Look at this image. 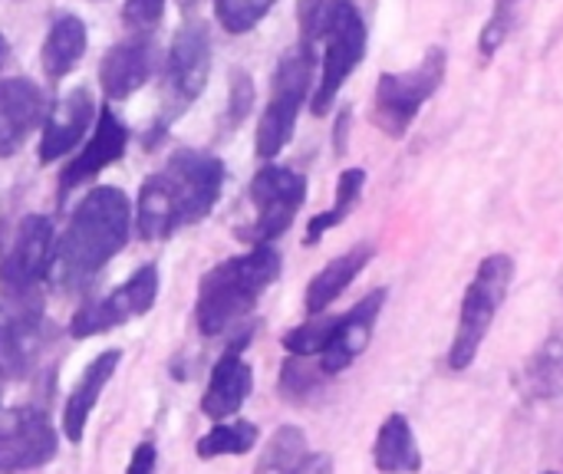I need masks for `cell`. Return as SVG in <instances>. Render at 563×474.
Returning a JSON list of instances; mask_svg holds the SVG:
<instances>
[{
  "label": "cell",
  "mask_w": 563,
  "mask_h": 474,
  "mask_svg": "<svg viewBox=\"0 0 563 474\" xmlns=\"http://www.w3.org/2000/svg\"><path fill=\"white\" fill-rule=\"evenodd\" d=\"M224 165L214 155L181 148L165 168L145 178L135 201V231L142 241H165L175 231L198 224L218 205Z\"/></svg>",
  "instance_id": "1"
},
{
  "label": "cell",
  "mask_w": 563,
  "mask_h": 474,
  "mask_svg": "<svg viewBox=\"0 0 563 474\" xmlns=\"http://www.w3.org/2000/svg\"><path fill=\"white\" fill-rule=\"evenodd\" d=\"M132 205L115 185L92 188L73 211L63 238L56 241L49 277L56 287H82L92 280L129 241Z\"/></svg>",
  "instance_id": "2"
},
{
  "label": "cell",
  "mask_w": 563,
  "mask_h": 474,
  "mask_svg": "<svg viewBox=\"0 0 563 474\" xmlns=\"http://www.w3.org/2000/svg\"><path fill=\"white\" fill-rule=\"evenodd\" d=\"M280 254L271 244H254L241 257H228L211 267L198 284L195 320L205 337H221L241 323L261 300V294L277 280Z\"/></svg>",
  "instance_id": "3"
},
{
  "label": "cell",
  "mask_w": 563,
  "mask_h": 474,
  "mask_svg": "<svg viewBox=\"0 0 563 474\" xmlns=\"http://www.w3.org/2000/svg\"><path fill=\"white\" fill-rule=\"evenodd\" d=\"M511 280H515V261L508 254H492L478 264L475 280L462 297L459 327L449 346V366L455 373H465L478 360V350L511 290Z\"/></svg>",
  "instance_id": "4"
},
{
  "label": "cell",
  "mask_w": 563,
  "mask_h": 474,
  "mask_svg": "<svg viewBox=\"0 0 563 474\" xmlns=\"http://www.w3.org/2000/svg\"><path fill=\"white\" fill-rule=\"evenodd\" d=\"M313 46L310 43H297L294 49H287L274 69V82H271V99L264 106V115H261V125H257V142H254V152L261 162H274L294 129H297V115L310 96V82H313Z\"/></svg>",
  "instance_id": "5"
},
{
  "label": "cell",
  "mask_w": 563,
  "mask_h": 474,
  "mask_svg": "<svg viewBox=\"0 0 563 474\" xmlns=\"http://www.w3.org/2000/svg\"><path fill=\"white\" fill-rule=\"evenodd\" d=\"M445 69L449 53L442 46H429L419 66L402 73H383L373 92V125L383 129L389 139H402L409 125L419 119L422 106L445 82Z\"/></svg>",
  "instance_id": "6"
},
{
  "label": "cell",
  "mask_w": 563,
  "mask_h": 474,
  "mask_svg": "<svg viewBox=\"0 0 563 474\" xmlns=\"http://www.w3.org/2000/svg\"><path fill=\"white\" fill-rule=\"evenodd\" d=\"M211 76V40L201 23H185L168 49L165 66V119L158 129H165L175 115H181L205 89Z\"/></svg>",
  "instance_id": "7"
},
{
  "label": "cell",
  "mask_w": 563,
  "mask_h": 474,
  "mask_svg": "<svg viewBox=\"0 0 563 474\" xmlns=\"http://www.w3.org/2000/svg\"><path fill=\"white\" fill-rule=\"evenodd\" d=\"M251 201L257 221L251 228L254 244H271L294 224L297 211L307 201V178L287 165H264L251 181Z\"/></svg>",
  "instance_id": "8"
},
{
  "label": "cell",
  "mask_w": 563,
  "mask_h": 474,
  "mask_svg": "<svg viewBox=\"0 0 563 474\" xmlns=\"http://www.w3.org/2000/svg\"><path fill=\"white\" fill-rule=\"evenodd\" d=\"M323 69L317 79V92H313V112L327 115L330 106L336 102L343 82L350 79V73L363 63L366 53V23L360 16V10L346 0L330 26V33L323 36Z\"/></svg>",
  "instance_id": "9"
},
{
  "label": "cell",
  "mask_w": 563,
  "mask_h": 474,
  "mask_svg": "<svg viewBox=\"0 0 563 474\" xmlns=\"http://www.w3.org/2000/svg\"><path fill=\"white\" fill-rule=\"evenodd\" d=\"M56 254V231L46 214H26L0 261V290H36L49 274Z\"/></svg>",
  "instance_id": "10"
},
{
  "label": "cell",
  "mask_w": 563,
  "mask_h": 474,
  "mask_svg": "<svg viewBox=\"0 0 563 474\" xmlns=\"http://www.w3.org/2000/svg\"><path fill=\"white\" fill-rule=\"evenodd\" d=\"M53 459H56V432L40 409L20 406L0 412V474L30 472Z\"/></svg>",
  "instance_id": "11"
},
{
  "label": "cell",
  "mask_w": 563,
  "mask_h": 474,
  "mask_svg": "<svg viewBox=\"0 0 563 474\" xmlns=\"http://www.w3.org/2000/svg\"><path fill=\"white\" fill-rule=\"evenodd\" d=\"M43 320V297L36 290H3L0 294V370L7 379L26 373Z\"/></svg>",
  "instance_id": "12"
},
{
  "label": "cell",
  "mask_w": 563,
  "mask_h": 474,
  "mask_svg": "<svg viewBox=\"0 0 563 474\" xmlns=\"http://www.w3.org/2000/svg\"><path fill=\"white\" fill-rule=\"evenodd\" d=\"M383 307H386V290H373V294H366L350 313L340 317L330 346L317 356L323 376H336V373H343L346 366H353L356 356H363V350H366L369 340H373V330H376V323H379Z\"/></svg>",
  "instance_id": "13"
},
{
  "label": "cell",
  "mask_w": 563,
  "mask_h": 474,
  "mask_svg": "<svg viewBox=\"0 0 563 474\" xmlns=\"http://www.w3.org/2000/svg\"><path fill=\"white\" fill-rule=\"evenodd\" d=\"M244 346H247V337L231 343L211 370L208 389L201 396V412L211 422H228L231 416H238L254 389V373L244 363Z\"/></svg>",
  "instance_id": "14"
},
{
  "label": "cell",
  "mask_w": 563,
  "mask_h": 474,
  "mask_svg": "<svg viewBox=\"0 0 563 474\" xmlns=\"http://www.w3.org/2000/svg\"><path fill=\"white\" fill-rule=\"evenodd\" d=\"M125 145H129V129L119 122V115L112 109H102L86 148L59 175V198H66L73 188H79L82 181H89L92 175H99L102 168L119 162L125 155Z\"/></svg>",
  "instance_id": "15"
},
{
  "label": "cell",
  "mask_w": 563,
  "mask_h": 474,
  "mask_svg": "<svg viewBox=\"0 0 563 474\" xmlns=\"http://www.w3.org/2000/svg\"><path fill=\"white\" fill-rule=\"evenodd\" d=\"M92 112H96V102H92V92L86 86H76L69 89L56 109L49 112V119L43 122V135H40V162L43 165H53L59 162L63 155H69L79 139L86 135L89 122H92Z\"/></svg>",
  "instance_id": "16"
},
{
  "label": "cell",
  "mask_w": 563,
  "mask_h": 474,
  "mask_svg": "<svg viewBox=\"0 0 563 474\" xmlns=\"http://www.w3.org/2000/svg\"><path fill=\"white\" fill-rule=\"evenodd\" d=\"M46 99L30 79H0V158H10L43 122Z\"/></svg>",
  "instance_id": "17"
},
{
  "label": "cell",
  "mask_w": 563,
  "mask_h": 474,
  "mask_svg": "<svg viewBox=\"0 0 563 474\" xmlns=\"http://www.w3.org/2000/svg\"><path fill=\"white\" fill-rule=\"evenodd\" d=\"M152 63H155V49L152 43L145 40H125V43H115L102 63H99V82H102V92L109 99H129L132 92H139L148 76H152Z\"/></svg>",
  "instance_id": "18"
},
{
  "label": "cell",
  "mask_w": 563,
  "mask_h": 474,
  "mask_svg": "<svg viewBox=\"0 0 563 474\" xmlns=\"http://www.w3.org/2000/svg\"><path fill=\"white\" fill-rule=\"evenodd\" d=\"M119 360H122L119 350L99 353V356L86 366V373L79 376L76 389L69 393L66 409H63V432H66V439H69L73 445L82 442V432H86V422H89V416H92V409H96V399H99V393L106 389V383L112 379Z\"/></svg>",
  "instance_id": "19"
},
{
  "label": "cell",
  "mask_w": 563,
  "mask_h": 474,
  "mask_svg": "<svg viewBox=\"0 0 563 474\" xmlns=\"http://www.w3.org/2000/svg\"><path fill=\"white\" fill-rule=\"evenodd\" d=\"M373 244H356V247H350L346 254H340V257H333L310 284H307V297H303V307H307V313L310 317H320L360 274H363V267L373 261Z\"/></svg>",
  "instance_id": "20"
},
{
  "label": "cell",
  "mask_w": 563,
  "mask_h": 474,
  "mask_svg": "<svg viewBox=\"0 0 563 474\" xmlns=\"http://www.w3.org/2000/svg\"><path fill=\"white\" fill-rule=\"evenodd\" d=\"M373 465L383 474H416L422 472V452L412 432V422L402 412H393L373 442Z\"/></svg>",
  "instance_id": "21"
},
{
  "label": "cell",
  "mask_w": 563,
  "mask_h": 474,
  "mask_svg": "<svg viewBox=\"0 0 563 474\" xmlns=\"http://www.w3.org/2000/svg\"><path fill=\"white\" fill-rule=\"evenodd\" d=\"M86 53V23L73 13H63L49 23L43 40V69L49 79H63Z\"/></svg>",
  "instance_id": "22"
},
{
  "label": "cell",
  "mask_w": 563,
  "mask_h": 474,
  "mask_svg": "<svg viewBox=\"0 0 563 474\" xmlns=\"http://www.w3.org/2000/svg\"><path fill=\"white\" fill-rule=\"evenodd\" d=\"M521 389L531 399H558L563 393V340L551 337L525 366Z\"/></svg>",
  "instance_id": "23"
},
{
  "label": "cell",
  "mask_w": 563,
  "mask_h": 474,
  "mask_svg": "<svg viewBox=\"0 0 563 474\" xmlns=\"http://www.w3.org/2000/svg\"><path fill=\"white\" fill-rule=\"evenodd\" d=\"M307 462H310L307 436H303L297 426H280V429L267 439V445H264V452H261V459H257L254 474H303Z\"/></svg>",
  "instance_id": "24"
},
{
  "label": "cell",
  "mask_w": 563,
  "mask_h": 474,
  "mask_svg": "<svg viewBox=\"0 0 563 474\" xmlns=\"http://www.w3.org/2000/svg\"><path fill=\"white\" fill-rule=\"evenodd\" d=\"M363 188H366V172H363V168H343L340 178H336V201H333V208H327L323 214L310 218V224H307V241H303V244L313 247L327 231L340 228V224L350 218V211L360 205Z\"/></svg>",
  "instance_id": "25"
},
{
  "label": "cell",
  "mask_w": 563,
  "mask_h": 474,
  "mask_svg": "<svg viewBox=\"0 0 563 474\" xmlns=\"http://www.w3.org/2000/svg\"><path fill=\"white\" fill-rule=\"evenodd\" d=\"M257 426L247 422V419H234V422H218L211 426L208 436L198 439V459L201 462H214V459H224V455H247L254 445H257Z\"/></svg>",
  "instance_id": "26"
},
{
  "label": "cell",
  "mask_w": 563,
  "mask_h": 474,
  "mask_svg": "<svg viewBox=\"0 0 563 474\" xmlns=\"http://www.w3.org/2000/svg\"><path fill=\"white\" fill-rule=\"evenodd\" d=\"M132 313H129V304L122 300L119 290H112L109 297L102 300H89L86 307H79L73 313V323H69V337L76 340H86V337H96V333H106L119 323H125Z\"/></svg>",
  "instance_id": "27"
},
{
  "label": "cell",
  "mask_w": 563,
  "mask_h": 474,
  "mask_svg": "<svg viewBox=\"0 0 563 474\" xmlns=\"http://www.w3.org/2000/svg\"><path fill=\"white\" fill-rule=\"evenodd\" d=\"M336 323H340V317H323V313L303 320L300 327H294L290 333H284V350H287V356H300V360L320 356V353L330 346V340H333V333H336Z\"/></svg>",
  "instance_id": "28"
},
{
  "label": "cell",
  "mask_w": 563,
  "mask_h": 474,
  "mask_svg": "<svg viewBox=\"0 0 563 474\" xmlns=\"http://www.w3.org/2000/svg\"><path fill=\"white\" fill-rule=\"evenodd\" d=\"M277 0H214V16L228 33L254 30Z\"/></svg>",
  "instance_id": "29"
},
{
  "label": "cell",
  "mask_w": 563,
  "mask_h": 474,
  "mask_svg": "<svg viewBox=\"0 0 563 474\" xmlns=\"http://www.w3.org/2000/svg\"><path fill=\"white\" fill-rule=\"evenodd\" d=\"M346 0H300L297 3V23H300V40L303 43H317V40H323L327 33H330V26H333V20H336V13H340V7H343Z\"/></svg>",
  "instance_id": "30"
},
{
  "label": "cell",
  "mask_w": 563,
  "mask_h": 474,
  "mask_svg": "<svg viewBox=\"0 0 563 474\" xmlns=\"http://www.w3.org/2000/svg\"><path fill=\"white\" fill-rule=\"evenodd\" d=\"M119 294L125 297L132 317H145V313L155 307V300H158V267H155V264L139 267V271L119 287Z\"/></svg>",
  "instance_id": "31"
},
{
  "label": "cell",
  "mask_w": 563,
  "mask_h": 474,
  "mask_svg": "<svg viewBox=\"0 0 563 474\" xmlns=\"http://www.w3.org/2000/svg\"><path fill=\"white\" fill-rule=\"evenodd\" d=\"M320 379H323L320 366L310 370L307 360H300V356H287L284 366H280V389H284L287 396H294V399L310 396V393L320 386Z\"/></svg>",
  "instance_id": "32"
},
{
  "label": "cell",
  "mask_w": 563,
  "mask_h": 474,
  "mask_svg": "<svg viewBox=\"0 0 563 474\" xmlns=\"http://www.w3.org/2000/svg\"><path fill=\"white\" fill-rule=\"evenodd\" d=\"M254 106V82L247 73L231 76V106H228V125H241Z\"/></svg>",
  "instance_id": "33"
},
{
  "label": "cell",
  "mask_w": 563,
  "mask_h": 474,
  "mask_svg": "<svg viewBox=\"0 0 563 474\" xmlns=\"http://www.w3.org/2000/svg\"><path fill=\"white\" fill-rule=\"evenodd\" d=\"M165 13V0H125L122 20L129 30H152Z\"/></svg>",
  "instance_id": "34"
},
{
  "label": "cell",
  "mask_w": 563,
  "mask_h": 474,
  "mask_svg": "<svg viewBox=\"0 0 563 474\" xmlns=\"http://www.w3.org/2000/svg\"><path fill=\"white\" fill-rule=\"evenodd\" d=\"M155 465H158V449H155L152 442H142V445L132 452L125 474H155Z\"/></svg>",
  "instance_id": "35"
},
{
  "label": "cell",
  "mask_w": 563,
  "mask_h": 474,
  "mask_svg": "<svg viewBox=\"0 0 563 474\" xmlns=\"http://www.w3.org/2000/svg\"><path fill=\"white\" fill-rule=\"evenodd\" d=\"M346 132H350V109H343L340 112V119H336V155H346Z\"/></svg>",
  "instance_id": "36"
},
{
  "label": "cell",
  "mask_w": 563,
  "mask_h": 474,
  "mask_svg": "<svg viewBox=\"0 0 563 474\" xmlns=\"http://www.w3.org/2000/svg\"><path fill=\"white\" fill-rule=\"evenodd\" d=\"M7 53H10V46H7V40L0 36V66H3V59H7Z\"/></svg>",
  "instance_id": "37"
},
{
  "label": "cell",
  "mask_w": 563,
  "mask_h": 474,
  "mask_svg": "<svg viewBox=\"0 0 563 474\" xmlns=\"http://www.w3.org/2000/svg\"><path fill=\"white\" fill-rule=\"evenodd\" d=\"M181 3V10H191V7H198V0H178Z\"/></svg>",
  "instance_id": "38"
},
{
  "label": "cell",
  "mask_w": 563,
  "mask_h": 474,
  "mask_svg": "<svg viewBox=\"0 0 563 474\" xmlns=\"http://www.w3.org/2000/svg\"><path fill=\"white\" fill-rule=\"evenodd\" d=\"M7 383H10V379H7V373L0 370V396H3V386H7Z\"/></svg>",
  "instance_id": "39"
},
{
  "label": "cell",
  "mask_w": 563,
  "mask_h": 474,
  "mask_svg": "<svg viewBox=\"0 0 563 474\" xmlns=\"http://www.w3.org/2000/svg\"><path fill=\"white\" fill-rule=\"evenodd\" d=\"M541 474H558V472H541Z\"/></svg>",
  "instance_id": "40"
}]
</instances>
